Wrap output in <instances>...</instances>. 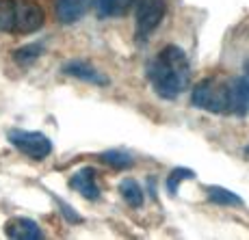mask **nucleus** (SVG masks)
<instances>
[{"mask_svg": "<svg viewBox=\"0 0 249 240\" xmlns=\"http://www.w3.org/2000/svg\"><path fill=\"white\" fill-rule=\"evenodd\" d=\"M89 0H54V13L61 24H76L85 16Z\"/></svg>", "mask_w": 249, "mask_h": 240, "instance_id": "nucleus-11", "label": "nucleus"}, {"mask_svg": "<svg viewBox=\"0 0 249 240\" xmlns=\"http://www.w3.org/2000/svg\"><path fill=\"white\" fill-rule=\"evenodd\" d=\"M137 0H91L95 16L102 20H111V17H122L132 11Z\"/></svg>", "mask_w": 249, "mask_h": 240, "instance_id": "nucleus-10", "label": "nucleus"}, {"mask_svg": "<svg viewBox=\"0 0 249 240\" xmlns=\"http://www.w3.org/2000/svg\"><path fill=\"white\" fill-rule=\"evenodd\" d=\"M70 189H74L76 193H80L89 201L100 199V186H98V180H95L93 167H83V169L76 171L70 177Z\"/></svg>", "mask_w": 249, "mask_h": 240, "instance_id": "nucleus-8", "label": "nucleus"}, {"mask_svg": "<svg viewBox=\"0 0 249 240\" xmlns=\"http://www.w3.org/2000/svg\"><path fill=\"white\" fill-rule=\"evenodd\" d=\"M137 39L147 41V37L160 26L167 13L165 0H137Z\"/></svg>", "mask_w": 249, "mask_h": 240, "instance_id": "nucleus-5", "label": "nucleus"}, {"mask_svg": "<svg viewBox=\"0 0 249 240\" xmlns=\"http://www.w3.org/2000/svg\"><path fill=\"white\" fill-rule=\"evenodd\" d=\"M119 195H122V199L126 201L130 208H141L143 199H145V197H143V189L132 177H126V180L119 182Z\"/></svg>", "mask_w": 249, "mask_h": 240, "instance_id": "nucleus-12", "label": "nucleus"}, {"mask_svg": "<svg viewBox=\"0 0 249 240\" xmlns=\"http://www.w3.org/2000/svg\"><path fill=\"white\" fill-rule=\"evenodd\" d=\"M145 76L160 100H176L184 93L191 80V63L186 52L178 46H165L147 63Z\"/></svg>", "mask_w": 249, "mask_h": 240, "instance_id": "nucleus-1", "label": "nucleus"}, {"mask_svg": "<svg viewBox=\"0 0 249 240\" xmlns=\"http://www.w3.org/2000/svg\"><path fill=\"white\" fill-rule=\"evenodd\" d=\"M191 104L214 115H232V78H204L191 91Z\"/></svg>", "mask_w": 249, "mask_h": 240, "instance_id": "nucleus-3", "label": "nucleus"}, {"mask_svg": "<svg viewBox=\"0 0 249 240\" xmlns=\"http://www.w3.org/2000/svg\"><path fill=\"white\" fill-rule=\"evenodd\" d=\"M59 206H61V214H65V217H68V221H71V223H78V221H83L76 212H71V208H70L68 204H65V201L59 199Z\"/></svg>", "mask_w": 249, "mask_h": 240, "instance_id": "nucleus-17", "label": "nucleus"}, {"mask_svg": "<svg viewBox=\"0 0 249 240\" xmlns=\"http://www.w3.org/2000/svg\"><path fill=\"white\" fill-rule=\"evenodd\" d=\"M65 76H71L76 80H83V83H89V85H95V87H107L111 80L98 69V67L89 65L87 61H68L63 67H61Z\"/></svg>", "mask_w": 249, "mask_h": 240, "instance_id": "nucleus-6", "label": "nucleus"}, {"mask_svg": "<svg viewBox=\"0 0 249 240\" xmlns=\"http://www.w3.org/2000/svg\"><path fill=\"white\" fill-rule=\"evenodd\" d=\"M4 234L9 238H16V240H39L44 238V232H41L39 223L33 219L26 217H16V219H9L7 225H4Z\"/></svg>", "mask_w": 249, "mask_h": 240, "instance_id": "nucleus-9", "label": "nucleus"}, {"mask_svg": "<svg viewBox=\"0 0 249 240\" xmlns=\"http://www.w3.org/2000/svg\"><path fill=\"white\" fill-rule=\"evenodd\" d=\"M7 138L18 152L24 154L26 158H31V160H46L52 154V141L44 132L13 128V130L7 132Z\"/></svg>", "mask_w": 249, "mask_h": 240, "instance_id": "nucleus-4", "label": "nucleus"}, {"mask_svg": "<svg viewBox=\"0 0 249 240\" xmlns=\"http://www.w3.org/2000/svg\"><path fill=\"white\" fill-rule=\"evenodd\" d=\"M44 54V44H26L22 48H18V50H13V61H16L20 67H28L33 65L39 56Z\"/></svg>", "mask_w": 249, "mask_h": 240, "instance_id": "nucleus-13", "label": "nucleus"}, {"mask_svg": "<svg viewBox=\"0 0 249 240\" xmlns=\"http://www.w3.org/2000/svg\"><path fill=\"white\" fill-rule=\"evenodd\" d=\"M245 154H247V156H249V145H247V147H245Z\"/></svg>", "mask_w": 249, "mask_h": 240, "instance_id": "nucleus-18", "label": "nucleus"}, {"mask_svg": "<svg viewBox=\"0 0 249 240\" xmlns=\"http://www.w3.org/2000/svg\"><path fill=\"white\" fill-rule=\"evenodd\" d=\"M208 199L219 206H241L243 199L232 190L223 189V186H208Z\"/></svg>", "mask_w": 249, "mask_h": 240, "instance_id": "nucleus-14", "label": "nucleus"}, {"mask_svg": "<svg viewBox=\"0 0 249 240\" xmlns=\"http://www.w3.org/2000/svg\"><path fill=\"white\" fill-rule=\"evenodd\" d=\"M44 22V9L33 0H0V33L33 35Z\"/></svg>", "mask_w": 249, "mask_h": 240, "instance_id": "nucleus-2", "label": "nucleus"}, {"mask_svg": "<svg viewBox=\"0 0 249 240\" xmlns=\"http://www.w3.org/2000/svg\"><path fill=\"white\" fill-rule=\"evenodd\" d=\"M100 160L107 162V165L115 167V169H126L135 162V158L130 156L128 152H122V150H108L104 154H100Z\"/></svg>", "mask_w": 249, "mask_h": 240, "instance_id": "nucleus-16", "label": "nucleus"}, {"mask_svg": "<svg viewBox=\"0 0 249 240\" xmlns=\"http://www.w3.org/2000/svg\"><path fill=\"white\" fill-rule=\"evenodd\" d=\"M195 173L191 169H184V167H176L174 171H171L169 175H167V180H165V189H167V193H169L171 197H176L178 195V189H180V184L184 180H193Z\"/></svg>", "mask_w": 249, "mask_h": 240, "instance_id": "nucleus-15", "label": "nucleus"}, {"mask_svg": "<svg viewBox=\"0 0 249 240\" xmlns=\"http://www.w3.org/2000/svg\"><path fill=\"white\" fill-rule=\"evenodd\" d=\"M249 113V61L241 76L232 78V115L245 117Z\"/></svg>", "mask_w": 249, "mask_h": 240, "instance_id": "nucleus-7", "label": "nucleus"}]
</instances>
